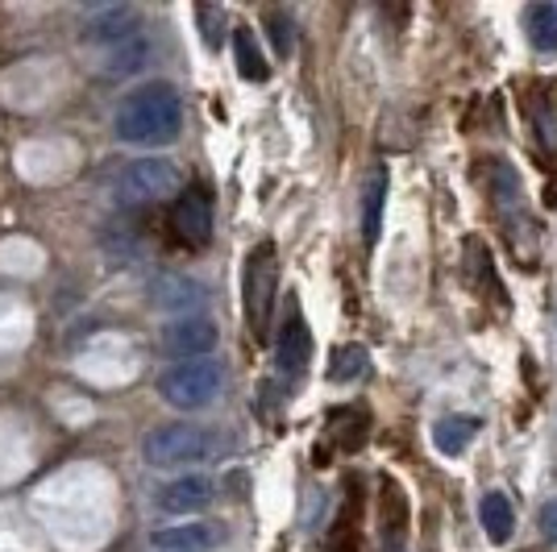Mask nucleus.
<instances>
[{
  "mask_svg": "<svg viewBox=\"0 0 557 552\" xmlns=\"http://www.w3.org/2000/svg\"><path fill=\"white\" fill-rule=\"evenodd\" d=\"M113 129L125 146H171L184 129V100L171 84H146L121 100Z\"/></svg>",
  "mask_w": 557,
  "mask_h": 552,
  "instance_id": "nucleus-1",
  "label": "nucleus"
},
{
  "mask_svg": "<svg viewBox=\"0 0 557 552\" xmlns=\"http://www.w3.org/2000/svg\"><path fill=\"white\" fill-rule=\"evenodd\" d=\"M278 300V258L271 241H258L255 250L242 262V308H246V324L255 333V341L271 337V316H275Z\"/></svg>",
  "mask_w": 557,
  "mask_h": 552,
  "instance_id": "nucleus-2",
  "label": "nucleus"
},
{
  "mask_svg": "<svg viewBox=\"0 0 557 552\" xmlns=\"http://www.w3.org/2000/svg\"><path fill=\"white\" fill-rule=\"evenodd\" d=\"M221 449H225V440L216 437V428H200V424H163L141 444V453L154 469L200 465V461L216 457Z\"/></svg>",
  "mask_w": 557,
  "mask_h": 552,
  "instance_id": "nucleus-3",
  "label": "nucleus"
},
{
  "mask_svg": "<svg viewBox=\"0 0 557 552\" xmlns=\"http://www.w3.org/2000/svg\"><path fill=\"white\" fill-rule=\"evenodd\" d=\"M225 387V369L212 357H196V362H175L159 374V399L175 412H200Z\"/></svg>",
  "mask_w": 557,
  "mask_h": 552,
  "instance_id": "nucleus-4",
  "label": "nucleus"
},
{
  "mask_svg": "<svg viewBox=\"0 0 557 552\" xmlns=\"http://www.w3.org/2000/svg\"><path fill=\"white\" fill-rule=\"evenodd\" d=\"M184 184L180 166L171 159H138L121 171V196L125 204H154V200H166L175 196Z\"/></svg>",
  "mask_w": 557,
  "mask_h": 552,
  "instance_id": "nucleus-5",
  "label": "nucleus"
},
{
  "mask_svg": "<svg viewBox=\"0 0 557 552\" xmlns=\"http://www.w3.org/2000/svg\"><path fill=\"white\" fill-rule=\"evenodd\" d=\"M146 296H150V303H154L159 312H175L180 321L191 316L196 308H205V303H209L205 283H196L191 275H180V271H163V275H154L150 283H146Z\"/></svg>",
  "mask_w": 557,
  "mask_h": 552,
  "instance_id": "nucleus-6",
  "label": "nucleus"
},
{
  "mask_svg": "<svg viewBox=\"0 0 557 552\" xmlns=\"http://www.w3.org/2000/svg\"><path fill=\"white\" fill-rule=\"evenodd\" d=\"M221 341V328L205 316H184V321L166 324L163 328V353L175 362H196V357H209Z\"/></svg>",
  "mask_w": 557,
  "mask_h": 552,
  "instance_id": "nucleus-7",
  "label": "nucleus"
},
{
  "mask_svg": "<svg viewBox=\"0 0 557 552\" xmlns=\"http://www.w3.org/2000/svg\"><path fill=\"white\" fill-rule=\"evenodd\" d=\"M308 362H312V333H308V324H304L300 308L292 303V308H287V321L278 324L275 366L287 382H296V378H304Z\"/></svg>",
  "mask_w": 557,
  "mask_h": 552,
  "instance_id": "nucleus-8",
  "label": "nucleus"
},
{
  "mask_svg": "<svg viewBox=\"0 0 557 552\" xmlns=\"http://www.w3.org/2000/svg\"><path fill=\"white\" fill-rule=\"evenodd\" d=\"M175 233L184 237V246L205 250L212 241V196L209 187L191 184L184 187V196L175 200Z\"/></svg>",
  "mask_w": 557,
  "mask_h": 552,
  "instance_id": "nucleus-9",
  "label": "nucleus"
},
{
  "mask_svg": "<svg viewBox=\"0 0 557 552\" xmlns=\"http://www.w3.org/2000/svg\"><path fill=\"white\" fill-rule=\"evenodd\" d=\"M212 494H216L212 478L184 474V478H175V482H166L159 490V511H166V515H196V511H205L212 503Z\"/></svg>",
  "mask_w": 557,
  "mask_h": 552,
  "instance_id": "nucleus-10",
  "label": "nucleus"
},
{
  "mask_svg": "<svg viewBox=\"0 0 557 552\" xmlns=\"http://www.w3.org/2000/svg\"><path fill=\"white\" fill-rule=\"evenodd\" d=\"M134 34H138V13L125 9V4H104V9L88 13V22H84V38L104 42V47H116V42H125Z\"/></svg>",
  "mask_w": 557,
  "mask_h": 552,
  "instance_id": "nucleus-11",
  "label": "nucleus"
},
{
  "mask_svg": "<svg viewBox=\"0 0 557 552\" xmlns=\"http://www.w3.org/2000/svg\"><path fill=\"white\" fill-rule=\"evenodd\" d=\"M154 552H205L212 544H221V528L212 524H171L150 536Z\"/></svg>",
  "mask_w": 557,
  "mask_h": 552,
  "instance_id": "nucleus-12",
  "label": "nucleus"
},
{
  "mask_svg": "<svg viewBox=\"0 0 557 552\" xmlns=\"http://www.w3.org/2000/svg\"><path fill=\"white\" fill-rule=\"evenodd\" d=\"M383 200H387V166H374L362 187V241L371 250L383 229Z\"/></svg>",
  "mask_w": 557,
  "mask_h": 552,
  "instance_id": "nucleus-13",
  "label": "nucleus"
},
{
  "mask_svg": "<svg viewBox=\"0 0 557 552\" xmlns=\"http://www.w3.org/2000/svg\"><path fill=\"white\" fill-rule=\"evenodd\" d=\"M479 519H483V531L491 536V544H508L511 531H516V506L504 490H487L483 503H479Z\"/></svg>",
  "mask_w": 557,
  "mask_h": 552,
  "instance_id": "nucleus-14",
  "label": "nucleus"
},
{
  "mask_svg": "<svg viewBox=\"0 0 557 552\" xmlns=\"http://www.w3.org/2000/svg\"><path fill=\"white\" fill-rule=\"evenodd\" d=\"M230 38H233V59H237V75L250 79V84H267V79H271V67H267V59H262V50H258L255 29H250V25H237Z\"/></svg>",
  "mask_w": 557,
  "mask_h": 552,
  "instance_id": "nucleus-15",
  "label": "nucleus"
},
{
  "mask_svg": "<svg viewBox=\"0 0 557 552\" xmlns=\"http://www.w3.org/2000/svg\"><path fill=\"white\" fill-rule=\"evenodd\" d=\"M474 437H479V419L474 415H445V419H437V428H433V444H437V453H445V457H462Z\"/></svg>",
  "mask_w": 557,
  "mask_h": 552,
  "instance_id": "nucleus-16",
  "label": "nucleus"
},
{
  "mask_svg": "<svg viewBox=\"0 0 557 552\" xmlns=\"http://www.w3.org/2000/svg\"><path fill=\"white\" fill-rule=\"evenodd\" d=\"M154 54V47H150V38L146 34H134V38H125V42H116V47H109V54H104V63H100V71L104 75H134V71L146 67V59Z\"/></svg>",
  "mask_w": 557,
  "mask_h": 552,
  "instance_id": "nucleus-17",
  "label": "nucleus"
},
{
  "mask_svg": "<svg viewBox=\"0 0 557 552\" xmlns=\"http://www.w3.org/2000/svg\"><path fill=\"white\" fill-rule=\"evenodd\" d=\"M524 29H529V42L536 54H554L557 50V4L554 0H541L524 13Z\"/></svg>",
  "mask_w": 557,
  "mask_h": 552,
  "instance_id": "nucleus-18",
  "label": "nucleus"
},
{
  "mask_svg": "<svg viewBox=\"0 0 557 552\" xmlns=\"http://www.w3.org/2000/svg\"><path fill=\"white\" fill-rule=\"evenodd\" d=\"M371 366V353L362 346H337L333 349V362H329V382H358Z\"/></svg>",
  "mask_w": 557,
  "mask_h": 552,
  "instance_id": "nucleus-19",
  "label": "nucleus"
},
{
  "mask_svg": "<svg viewBox=\"0 0 557 552\" xmlns=\"http://www.w3.org/2000/svg\"><path fill=\"white\" fill-rule=\"evenodd\" d=\"M536 129H541V146H545L549 154H557V84H549V92L541 96Z\"/></svg>",
  "mask_w": 557,
  "mask_h": 552,
  "instance_id": "nucleus-20",
  "label": "nucleus"
},
{
  "mask_svg": "<svg viewBox=\"0 0 557 552\" xmlns=\"http://www.w3.org/2000/svg\"><path fill=\"white\" fill-rule=\"evenodd\" d=\"M196 22H200V29H205V47H221V42H225V34H221V29H225V9H209V4H200V9H196Z\"/></svg>",
  "mask_w": 557,
  "mask_h": 552,
  "instance_id": "nucleus-21",
  "label": "nucleus"
},
{
  "mask_svg": "<svg viewBox=\"0 0 557 552\" xmlns=\"http://www.w3.org/2000/svg\"><path fill=\"white\" fill-rule=\"evenodd\" d=\"M267 29H271V42H275V50L287 59V54H292V25H287V17L271 9V13H267Z\"/></svg>",
  "mask_w": 557,
  "mask_h": 552,
  "instance_id": "nucleus-22",
  "label": "nucleus"
},
{
  "mask_svg": "<svg viewBox=\"0 0 557 552\" xmlns=\"http://www.w3.org/2000/svg\"><path fill=\"white\" fill-rule=\"evenodd\" d=\"M536 519H541L545 540H549V544H557V499H549V503L541 506V515H536Z\"/></svg>",
  "mask_w": 557,
  "mask_h": 552,
  "instance_id": "nucleus-23",
  "label": "nucleus"
}]
</instances>
